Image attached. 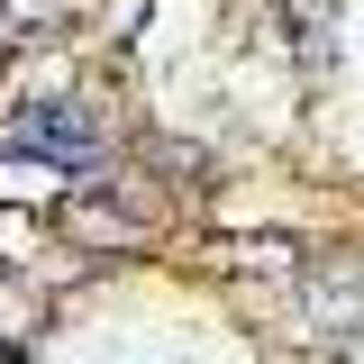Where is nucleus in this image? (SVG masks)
Segmentation results:
<instances>
[{"label": "nucleus", "instance_id": "obj_1", "mask_svg": "<svg viewBox=\"0 0 364 364\" xmlns=\"http://www.w3.org/2000/svg\"><path fill=\"white\" fill-rule=\"evenodd\" d=\"M18 146H37V155H64V164H73V155H91V128H82V119H28Z\"/></svg>", "mask_w": 364, "mask_h": 364}]
</instances>
